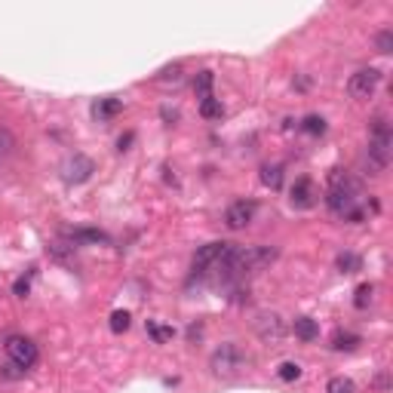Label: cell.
<instances>
[{"label":"cell","instance_id":"5bb4252c","mask_svg":"<svg viewBox=\"0 0 393 393\" xmlns=\"http://www.w3.org/2000/svg\"><path fill=\"white\" fill-rule=\"evenodd\" d=\"M200 114L206 117V120H221V114H225V104H221L215 96L200 98Z\"/></svg>","mask_w":393,"mask_h":393},{"label":"cell","instance_id":"8992f818","mask_svg":"<svg viewBox=\"0 0 393 393\" xmlns=\"http://www.w3.org/2000/svg\"><path fill=\"white\" fill-rule=\"evenodd\" d=\"M378 83H381V71L378 68H363L347 80V93H350L353 98H372L375 96V89H378Z\"/></svg>","mask_w":393,"mask_h":393},{"label":"cell","instance_id":"d4e9b609","mask_svg":"<svg viewBox=\"0 0 393 393\" xmlns=\"http://www.w3.org/2000/svg\"><path fill=\"white\" fill-rule=\"evenodd\" d=\"M148 332H150V335H154V341H169V338H172L175 335V332L172 329H166V326H154V323H148Z\"/></svg>","mask_w":393,"mask_h":393},{"label":"cell","instance_id":"484cf974","mask_svg":"<svg viewBox=\"0 0 393 393\" xmlns=\"http://www.w3.org/2000/svg\"><path fill=\"white\" fill-rule=\"evenodd\" d=\"M298 375H301L298 363H283V366H280V378H283V381H295Z\"/></svg>","mask_w":393,"mask_h":393},{"label":"cell","instance_id":"ac0fdd59","mask_svg":"<svg viewBox=\"0 0 393 393\" xmlns=\"http://www.w3.org/2000/svg\"><path fill=\"white\" fill-rule=\"evenodd\" d=\"M68 237L74 240V246H77V243H111V240L104 237L102 231H71Z\"/></svg>","mask_w":393,"mask_h":393},{"label":"cell","instance_id":"277c9868","mask_svg":"<svg viewBox=\"0 0 393 393\" xmlns=\"http://www.w3.org/2000/svg\"><path fill=\"white\" fill-rule=\"evenodd\" d=\"M6 357H10V363L16 366V369L28 372L31 366L37 363V357H41V350H37V344L31 341V338L12 335V338H6Z\"/></svg>","mask_w":393,"mask_h":393},{"label":"cell","instance_id":"6da1fadb","mask_svg":"<svg viewBox=\"0 0 393 393\" xmlns=\"http://www.w3.org/2000/svg\"><path fill=\"white\" fill-rule=\"evenodd\" d=\"M359 181L353 179L347 169H332L329 172V188H326V203L335 215H344L350 221H363V209H359Z\"/></svg>","mask_w":393,"mask_h":393},{"label":"cell","instance_id":"9a60e30c","mask_svg":"<svg viewBox=\"0 0 393 393\" xmlns=\"http://www.w3.org/2000/svg\"><path fill=\"white\" fill-rule=\"evenodd\" d=\"M359 344H363V338L353 335V332H338V335L332 338V350H357Z\"/></svg>","mask_w":393,"mask_h":393},{"label":"cell","instance_id":"7a4b0ae2","mask_svg":"<svg viewBox=\"0 0 393 393\" xmlns=\"http://www.w3.org/2000/svg\"><path fill=\"white\" fill-rule=\"evenodd\" d=\"M249 369V357L240 350L237 344H221L212 353V372L218 378H237Z\"/></svg>","mask_w":393,"mask_h":393},{"label":"cell","instance_id":"44dd1931","mask_svg":"<svg viewBox=\"0 0 393 393\" xmlns=\"http://www.w3.org/2000/svg\"><path fill=\"white\" fill-rule=\"evenodd\" d=\"M129 323H133V317H129V311H114L111 313V332H126L129 329Z\"/></svg>","mask_w":393,"mask_h":393},{"label":"cell","instance_id":"cb8c5ba5","mask_svg":"<svg viewBox=\"0 0 393 393\" xmlns=\"http://www.w3.org/2000/svg\"><path fill=\"white\" fill-rule=\"evenodd\" d=\"M157 80L160 83H179L181 80V65H166V68L157 74Z\"/></svg>","mask_w":393,"mask_h":393},{"label":"cell","instance_id":"5b68a950","mask_svg":"<svg viewBox=\"0 0 393 393\" xmlns=\"http://www.w3.org/2000/svg\"><path fill=\"white\" fill-rule=\"evenodd\" d=\"M231 246L234 243H225V240H221V243H206V246H200L196 249V255H194V277H209V273L215 271V265H218L221 258H225L227 252H231Z\"/></svg>","mask_w":393,"mask_h":393},{"label":"cell","instance_id":"83f0119b","mask_svg":"<svg viewBox=\"0 0 393 393\" xmlns=\"http://www.w3.org/2000/svg\"><path fill=\"white\" fill-rule=\"evenodd\" d=\"M31 277H34V271H31L28 277H19V280H16V286H12V292H16L19 298H25V295H28V289H31Z\"/></svg>","mask_w":393,"mask_h":393},{"label":"cell","instance_id":"4fadbf2b","mask_svg":"<svg viewBox=\"0 0 393 393\" xmlns=\"http://www.w3.org/2000/svg\"><path fill=\"white\" fill-rule=\"evenodd\" d=\"M295 335H298L301 341H313V338H319V326H317V319H311V317H298V319H295Z\"/></svg>","mask_w":393,"mask_h":393},{"label":"cell","instance_id":"7402d4cb","mask_svg":"<svg viewBox=\"0 0 393 393\" xmlns=\"http://www.w3.org/2000/svg\"><path fill=\"white\" fill-rule=\"evenodd\" d=\"M301 129H304V133H311V135H323L326 133V120H323V117H317V114H311V117H304V120H301Z\"/></svg>","mask_w":393,"mask_h":393},{"label":"cell","instance_id":"7c38bea8","mask_svg":"<svg viewBox=\"0 0 393 393\" xmlns=\"http://www.w3.org/2000/svg\"><path fill=\"white\" fill-rule=\"evenodd\" d=\"M123 111V98H98L93 114L98 117V120H111V117H117Z\"/></svg>","mask_w":393,"mask_h":393},{"label":"cell","instance_id":"e0dca14e","mask_svg":"<svg viewBox=\"0 0 393 393\" xmlns=\"http://www.w3.org/2000/svg\"><path fill=\"white\" fill-rule=\"evenodd\" d=\"M212 83H215V74H212V71H200V74H196V80H194L196 96H200V98H209V96H212Z\"/></svg>","mask_w":393,"mask_h":393},{"label":"cell","instance_id":"ffe728a7","mask_svg":"<svg viewBox=\"0 0 393 393\" xmlns=\"http://www.w3.org/2000/svg\"><path fill=\"white\" fill-rule=\"evenodd\" d=\"M372 295H375V286H372V283L357 286V298H353V304H357V311H366V307L372 304Z\"/></svg>","mask_w":393,"mask_h":393},{"label":"cell","instance_id":"8fae6325","mask_svg":"<svg viewBox=\"0 0 393 393\" xmlns=\"http://www.w3.org/2000/svg\"><path fill=\"white\" fill-rule=\"evenodd\" d=\"M261 185L271 188V191H280L283 188V166L280 163H265L261 166Z\"/></svg>","mask_w":393,"mask_h":393},{"label":"cell","instance_id":"ba28073f","mask_svg":"<svg viewBox=\"0 0 393 393\" xmlns=\"http://www.w3.org/2000/svg\"><path fill=\"white\" fill-rule=\"evenodd\" d=\"M255 203L252 200H237V203H231L227 206V212H225V225L231 227V231H243V227L249 225V221L255 218Z\"/></svg>","mask_w":393,"mask_h":393},{"label":"cell","instance_id":"4316f807","mask_svg":"<svg viewBox=\"0 0 393 393\" xmlns=\"http://www.w3.org/2000/svg\"><path fill=\"white\" fill-rule=\"evenodd\" d=\"M375 43H378V52H390V49H393V31L384 28L381 34L375 37Z\"/></svg>","mask_w":393,"mask_h":393},{"label":"cell","instance_id":"30bf717a","mask_svg":"<svg viewBox=\"0 0 393 393\" xmlns=\"http://www.w3.org/2000/svg\"><path fill=\"white\" fill-rule=\"evenodd\" d=\"M289 200H292L295 209H311V206H317V188H313V181H311V179H298V181L292 185Z\"/></svg>","mask_w":393,"mask_h":393},{"label":"cell","instance_id":"3957f363","mask_svg":"<svg viewBox=\"0 0 393 393\" xmlns=\"http://www.w3.org/2000/svg\"><path fill=\"white\" fill-rule=\"evenodd\" d=\"M390 126L378 117L375 123H372V133H369V166L375 169V172H381V169H388L390 163Z\"/></svg>","mask_w":393,"mask_h":393},{"label":"cell","instance_id":"9c48e42d","mask_svg":"<svg viewBox=\"0 0 393 393\" xmlns=\"http://www.w3.org/2000/svg\"><path fill=\"white\" fill-rule=\"evenodd\" d=\"M255 332H258L265 341H280V338L286 335V326L277 313H261V317L255 319Z\"/></svg>","mask_w":393,"mask_h":393},{"label":"cell","instance_id":"52a82bcc","mask_svg":"<svg viewBox=\"0 0 393 393\" xmlns=\"http://www.w3.org/2000/svg\"><path fill=\"white\" fill-rule=\"evenodd\" d=\"M93 172H96V163L83 154H74L65 163V181H68V185H83V181L93 179Z\"/></svg>","mask_w":393,"mask_h":393},{"label":"cell","instance_id":"603a6c76","mask_svg":"<svg viewBox=\"0 0 393 393\" xmlns=\"http://www.w3.org/2000/svg\"><path fill=\"white\" fill-rule=\"evenodd\" d=\"M12 148H16V139H12V133H10L6 126H0V160H3V157H10Z\"/></svg>","mask_w":393,"mask_h":393},{"label":"cell","instance_id":"2e32d148","mask_svg":"<svg viewBox=\"0 0 393 393\" xmlns=\"http://www.w3.org/2000/svg\"><path fill=\"white\" fill-rule=\"evenodd\" d=\"M335 267L341 273H357L359 267H363V258H359V255H353V252H341L335 258Z\"/></svg>","mask_w":393,"mask_h":393},{"label":"cell","instance_id":"f1b7e54d","mask_svg":"<svg viewBox=\"0 0 393 393\" xmlns=\"http://www.w3.org/2000/svg\"><path fill=\"white\" fill-rule=\"evenodd\" d=\"M133 139H135V135H133V133H126V135H120V142H117V148H120V150H126L129 145H133Z\"/></svg>","mask_w":393,"mask_h":393},{"label":"cell","instance_id":"d6986e66","mask_svg":"<svg viewBox=\"0 0 393 393\" xmlns=\"http://www.w3.org/2000/svg\"><path fill=\"white\" fill-rule=\"evenodd\" d=\"M326 393H357V384L344 375H335L329 384H326Z\"/></svg>","mask_w":393,"mask_h":393}]
</instances>
